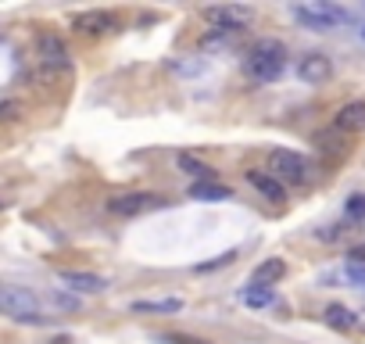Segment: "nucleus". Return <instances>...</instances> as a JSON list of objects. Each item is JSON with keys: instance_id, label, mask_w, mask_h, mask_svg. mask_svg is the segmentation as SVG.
<instances>
[{"instance_id": "3", "label": "nucleus", "mask_w": 365, "mask_h": 344, "mask_svg": "<svg viewBox=\"0 0 365 344\" xmlns=\"http://www.w3.org/2000/svg\"><path fill=\"white\" fill-rule=\"evenodd\" d=\"M269 169H272V179H280V183H290V186L308 183V162L294 151H272Z\"/></svg>"}, {"instance_id": "14", "label": "nucleus", "mask_w": 365, "mask_h": 344, "mask_svg": "<svg viewBox=\"0 0 365 344\" xmlns=\"http://www.w3.org/2000/svg\"><path fill=\"white\" fill-rule=\"evenodd\" d=\"M326 323H329L333 330H355V326H358V316H355L348 305H329V308H326Z\"/></svg>"}, {"instance_id": "4", "label": "nucleus", "mask_w": 365, "mask_h": 344, "mask_svg": "<svg viewBox=\"0 0 365 344\" xmlns=\"http://www.w3.org/2000/svg\"><path fill=\"white\" fill-rule=\"evenodd\" d=\"M294 18H297L301 25L315 29V33H329V29L337 25V22L348 18V11L333 8V4H308V8H294Z\"/></svg>"}, {"instance_id": "21", "label": "nucleus", "mask_w": 365, "mask_h": 344, "mask_svg": "<svg viewBox=\"0 0 365 344\" xmlns=\"http://www.w3.org/2000/svg\"><path fill=\"white\" fill-rule=\"evenodd\" d=\"M229 262H236V252H226V255H219V259H211V262L197 266V273H211V269H219V266H229Z\"/></svg>"}, {"instance_id": "15", "label": "nucleus", "mask_w": 365, "mask_h": 344, "mask_svg": "<svg viewBox=\"0 0 365 344\" xmlns=\"http://www.w3.org/2000/svg\"><path fill=\"white\" fill-rule=\"evenodd\" d=\"M315 144H319V151H326V154H344L348 151V137L344 133H337V130H319L315 133Z\"/></svg>"}, {"instance_id": "8", "label": "nucleus", "mask_w": 365, "mask_h": 344, "mask_svg": "<svg viewBox=\"0 0 365 344\" xmlns=\"http://www.w3.org/2000/svg\"><path fill=\"white\" fill-rule=\"evenodd\" d=\"M333 130L344 133V137H355L365 130V101H351L337 111V118H333Z\"/></svg>"}, {"instance_id": "16", "label": "nucleus", "mask_w": 365, "mask_h": 344, "mask_svg": "<svg viewBox=\"0 0 365 344\" xmlns=\"http://www.w3.org/2000/svg\"><path fill=\"white\" fill-rule=\"evenodd\" d=\"M240 301L248 305V308H265L276 301V294H272V287H258V284H248L240 291Z\"/></svg>"}, {"instance_id": "19", "label": "nucleus", "mask_w": 365, "mask_h": 344, "mask_svg": "<svg viewBox=\"0 0 365 344\" xmlns=\"http://www.w3.org/2000/svg\"><path fill=\"white\" fill-rule=\"evenodd\" d=\"M248 179L258 186V191H262L269 201H283V183H280V179H272V176H265V172H248Z\"/></svg>"}, {"instance_id": "20", "label": "nucleus", "mask_w": 365, "mask_h": 344, "mask_svg": "<svg viewBox=\"0 0 365 344\" xmlns=\"http://www.w3.org/2000/svg\"><path fill=\"white\" fill-rule=\"evenodd\" d=\"M344 212H348V219H351V223H365V194H351Z\"/></svg>"}, {"instance_id": "17", "label": "nucleus", "mask_w": 365, "mask_h": 344, "mask_svg": "<svg viewBox=\"0 0 365 344\" xmlns=\"http://www.w3.org/2000/svg\"><path fill=\"white\" fill-rule=\"evenodd\" d=\"M179 169L187 176H194L197 183H211V176H215V169L204 165L201 158H194V154H179Z\"/></svg>"}, {"instance_id": "11", "label": "nucleus", "mask_w": 365, "mask_h": 344, "mask_svg": "<svg viewBox=\"0 0 365 344\" xmlns=\"http://www.w3.org/2000/svg\"><path fill=\"white\" fill-rule=\"evenodd\" d=\"M111 25H115L111 15H104V11H86V15L76 18V33H83V36H101V33H108Z\"/></svg>"}, {"instance_id": "6", "label": "nucleus", "mask_w": 365, "mask_h": 344, "mask_svg": "<svg viewBox=\"0 0 365 344\" xmlns=\"http://www.w3.org/2000/svg\"><path fill=\"white\" fill-rule=\"evenodd\" d=\"M204 18L211 22V25H219V29H243L251 18H255V11L251 8H240V4H222V8H204Z\"/></svg>"}, {"instance_id": "1", "label": "nucleus", "mask_w": 365, "mask_h": 344, "mask_svg": "<svg viewBox=\"0 0 365 344\" xmlns=\"http://www.w3.org/2000/svg\"><path fill=\"white\" fill-rule=\"evenodd\" d=\"M243 69H248V76L255 83H276L287 69V50L280 40H258L248 54V61H243Z\"/></svg>"}, {"instance_id": "23", "label": "nucleus", "mask_w": 365, "mask_h": 344, "mask_svg": "<svg viewBox=\"0 0 365 344\" xmlns=\"http://www.w3.org/2000/svg\"><path fill=\"white\" fill-rule=\"evenodd\" d=\"M18 115V104H0V122L4 118H15Z\"/></svg>"}, {"instance_id": "5", "label": "nucleus", "mask_w": 365, "mask_h": 344, "mask_svg": "<svg viewBox=\"0 0 365 344\" xmlns=\"http://www.w3.org/2000/svg\"><path fill=\"white\" fill-rule=\"evenodd\" d=\"M162 205L165 201L158 194H122V198H111L108 201V212L118 215V219H133V215H143V212H155Z\"/></svg>"}, {"instance_id": "9", "label": "nucleus", "mask_w": 365, "mask_h": 344, "mask_svg": "<svg viewBox=\"0 0 365 344\" xmlns=\"http://www.w3.org/2000/svg\"><path fill=\"white\" fill-rule=\"evenodd\" d=\"M297 76H301V83H308V86H319V83H326L329 76H333V65H329V57L326 54H308L297 65Z\"/></svg>"}, {"instance_id": "18", "label": "nucleus", "mask_w": 365, "mask_h": 344, "mask_svg": "<svg viewBox=\"0 0 365 344\" xmlns=\"http://www.w3.org/2000/svg\"><path fill=\"white\" fill-rule=\"evenodd\" d=\"M182 301L179 298H158V301H133V312L136 316H147V312H158V316H165V312H179Z\"/></svg>"}, {"instance_id": "12", "label": "nucleus", "mask_w": 365, "mask_h": 344, "mask_svg": "<svg viewBox=\"0 0 365 344\" xmlns=\"http://www.w3.org/2000/svg\"><path fill=\"white\" fill-rule=\"evenodd\" d=\"M283 276H287V262H283V259H265V262L251 273V284L269 287V284H280Z\"/></svg>"}, {"instance_id": "13", "label": "nucleus", "mask_w": 365, "mask_h": 344, "mask_svg": "<svg viewBox=\"0 0 365 344\" xmlns=\"http://www.w3.org/2000/svg\"><path fill=\"white\" fill-rule=\"evenodd\" d=\"M190 198L194 201H226V198H233V191L222 183H190Z\"/></svg>"}, {"instance_id": "25", "label": "nucleus", "mask_w": 365, "mask_h": 344, "mask_svg": "<svg viewBox=\"0 0 365 344\" xmlns=\"http://www.w3.org/2000/svg\"><path fill=\"white\" fill-rule=\"evenodd\" d=\"M54 305H57V308H76V301L65 298V294H54Z\"/></svg>"}, {"instance_id": "24", "label": "nucleus", "mask_w": 365, "mask_h": 344, "mask_svg": "<svg viewBox=\"0 0 365 344\" xmlns=\"http://www.w3.org/2000/svg\"><path fill=\"white\" fill-rule=\"evenodd\" d=\"M348 273H351V280H365V266H355V262H348Z\"/></svg>"}, {"instance_id": "22", "label": "nucleus", "mask_w": 365, "mask_h": 344, "mask_svg": "<svg viewBox=\"0 0 365 344\" xmlns=\"http://www.w3.org/2000/svg\"><path fill=\"white\" fill-rule=\"evenodd\" d=\"M158 344H204V340H197V337H182V333H162Z\"/></svg>"}, {"instance_id": "10", "label": "nucleus", "mask_w": 365, "mask_h": 344, "mask_svg": "<svg viewBox=\"0 0 365 344\" xmlns=\"http://www.w3.org/2000/svg\"><path fill=\"white\" fill-rule=\"evenodd\" d=\"M36 47H40V57H43L47 69H69V50L57 36H40Z\"/></svg>"}, {"instance_id": "7", "label": "nucleus", "mask_w": 365, "mask_h": 344, "mask_svg": "<svg viewBox=\"0 0 365 344\" xmlns=\"http://www.w3.org/2000/svg\"><path fill=\"white\" fill-rule=\"evenodd\" d=\"M61 284H65L69 291H76V294H101V291H108V280L104 276H97V273H76V269L61 273Z\"/></svg>"}, {"instance_id": "2", "label": "nucleus", "mask_w": 365, "mask_h": 344, "mask_svg": "<svg viewBox=\"0 0 365 344\" xmlns=\"http://www.w3.org/2000/svg\"><path fill=\"white\" fill-rule=\"evenodd\" d=\"M0 312L15 323H43L36 294L25 287H0Z\"/></svg>"}]
</instances>
